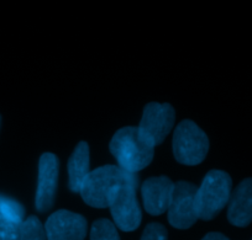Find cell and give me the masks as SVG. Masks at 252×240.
<instances>
[{
    "instance_id": "6da1fadb",
    "label": "cell",
    "mask_w": 252,
    "mask_h": 240,
    "mask_svg": "<svg viewBox=\"0 0 252 240\" xmlns=\"http://www.w3.org/2000/svg\"><path fill=\"white\" fill-rule=\"evenodd\" d=\"M109 148L119 168L131 174L149 166L155 154V147L142 138L137 127L119 130L111 138Z\"/></svg>"
},
{
    "instance_id": "9a60e30c",
    "label": "cell",
    "mask_w": 252,
    "mask_h": 240,
    "mask_svg": "<svg viewBox=\"0 0 252 240\" xmlns=\"http://www.w3.org/2000/svg\"><path fill=\"white\" fill-rule=\"evenodd\" d=\"M21 223L0 211V240H20Z\"/></svg>"
},
{
    "instance_id": "ac0fdd59",
    "label": "cell",
    "mask_w": 252,
    "mask_h": 240,
    "mask_svg": "<svg viewBox=\"0 0 252 240\" xmlns=\"http://www.w3.org/2000/svg\"><path fill=\"white\" fill-rule=\"evenodd\" d=\"M202 240H229L221 233H208Z\"/></svg>"
},
{
    "instance_id": "2e32d148",
    "label": "cell",
    "mask_w": 252,
    "mask_h": 240,
    "mask_svg": "<svg viewBox=\"0 0 252 240\" xmlns=\"http://www.w3.org/2000/svg\"><path fill=\"white\" fill-rule=\"evenodd\" d=\"M0 211L8 217L23 223L25 220V210L23 206L14 198L0 195Z\"/></svg>"
},
{
    "instance_id": "5b68a950",
    "label": "cell",
    "mask_w": 252,
    "mask_h": 240,
    "mask_svg": "<svg viewBox=\"0 0 252 240\" xmlns=\"http://www.w3.org/2000/svg\"><path fill=\"white\" fill-rule=\"evenodd\" d=\"M139 176L129 174L110 203V212L116 227L124 232H132L141 224L142 214L137 201Z\"/></svg>"
},
{
    "instance_id": "9c48e42d",
    "label": "cell",
    "mask_w": 252,
    "mask_h": 240,
    "mask_svg": "<svg viewBox=\"0 0 252 240\" xmlns=\"http://www.w3.org/2000/svg\"><path fill=\"white\" fill-rule=\"evenodd\" d=\"M58 159L52 153L41 155L38 163V181L36 190V210L47 212L55 202L58 180Z\"/></svg>"
},
{
    "instance_id": "277c9868",
    "label": "cell",
    "mask_w": 252,
    "mask_h": 240,
    "mask_svg": "<svg viewBox=\"0 0 252 240\" xmlns=\"http://www.w3.org/2000/svg\"><path fill=\"white\" fill-rule=\"evenodd\" d=\"M208 150V135L193 121H182L177 126L173 134V154L178 163L198 165L205 159Z\"/></svg>"
},
{
    "instance_id": "d6986e66",
    "label": "cell",
    "mask_w": 252,
    "mask_h": 240,
    "mask_svg": "<svg viewBox=\"0 0 252 240\" xmlns=\"http://www.w3.org/2000/svg\"><path fill=\"white\" fill-rule=\"evenodd\" d=\"M0 121H1V117H0Z\"/></svg>"
},
{
    "instance_id": "8fae6325",
    "label": "cell",
    "mask_w": 252,
    "mask_h": 240,
    "mask_svg": "<svg viewBox=\"0 0 252 240\" xmlns=\"http://www.w3.org/2000/svg\"><path fill=\"white\" fill-rule=\"evenodd\" d=\"M227 219L236 227H247L252 222V178L245 179L231 192Z\"/></svg>"
},
{
    "instance_id": "4fadbf2b",
    "label": "cell",
    "mask_w": 252,
    "mask_h": 240,
    "mask_svg": "<svg viewBox=\"0 0 252 240\" xmlns=\"http://www.w3.org/2000/svg\"><path fill=\"white\" fill-rule=\"evenodd\" d=\"M20 240H47L45 227L37 217L30 215L21 223Z\"/></svg>"
},
{
    "instance_id": "5bb4252c",
    "label": "cell",
    "mask_w": 252,
    "mask_h": 240,
    "mask_svg": "<svg viewBox=\"0 0 252 240\" xmlns=\"http://www.w3.org/2000/svg\"><path fill=\"white\" fill-rule=\"evenodd\" d=\"M91 240H120V237L115 224L111 220L101 218L92 225Z\"/></svg>"
},
{
    "instance_id": "e0dca14e",
    "label": "cell",
    "mask_w": 252,
    "mask_h": 240,
    "mask_svg": "<svg viewBox=\"0 0 252 240\" xmlns=\"http://www.w3.org/2000/svg\"><path fill=\"white\" fill-rule=\"evenodd\" d=\"M141 240H167V230L159 223H150L142 233Z\"/></svg>"
},
{
    "instance_id": "ba28073f",
    "label": "cell",
    "mask_w": 252,
    "mask_h": 240,
    "mask_svg": "<svg viewBox=\"0 0 252 240\" xmlns=\"http://www.w3.org/2000/svg\"><path fill=\"white\" fill-rule=\"evenodd\" d=\"M87 228L83 215L66 210L51 214L45 224L47 240H84Z\"/></svg>"
},
{
    "instance_id": "52a82bcc",
    "label": "cell",
    "mask_w": 252,
    "mask_h": 240,
    "mask_svg": "<svg viewBox=\"0 0 252 240\" xmlns=\"http://www.w3.org/2000/svg\"><path fill=\"white\" fill-rule=\"evenodd\" d=\"M197 188V186L187 181H179L174 184L171 205L167 211L168 222L172 227L178 229H188L197 222V219H199L195 208Z\"/></svg>"
},
{
    "instance_id": "30bf717a",
    "label": "cell",
    "mask_w": 252,
    "mask_h": 240,
    "mask_svg": "<svg viewBox=\"0 0 252 240\" xmlns=\"http://www.w3.org/2000/svg\"><path fill=\"white\" fill-rule=\"evenodd\" d=\"M174 184L166 176L147 179L141 187L146 212L151 215H161L167 212L171 205Z\"/></svg>"
},
{
    "instance_id": "3957f363",
    "label": "cell",
    "mask_w": 252,
    "mask_h": 240,
    "mask_svg": "<svg viewBox=\"0 0 252 240\" xmlns=\"http://www.w3.org/2000/svg\"><path fill=\"white\" fill-rule=\"evenodd\" d=\"M232 192V180L221 170H210L195 193V208L198 218L210 220L217 217L229 205Z\"/></svg>"
},
{
    "instance_id": "8992f818",
    "label": "cell",
    "mask_w": 252,
    "mask_h": 240,
    "mask_svg": "<svg viewBox=\"0 0 252 240\" xmlns=\"http://www.w3.org/2000/svg\"><path fill=\"white\" fill-rule=\"evenodd\" d=\"M176 112L169 104L150 103L145 106L137 127L140 134L154 147L159 145L174 126Z\"/></svg>"
},
{
    "instance_id": "7a4b0ae2",
    "label": "cell",
    "mask_w": 252,
    "mask_h": 240,
    "mask_svg": "<svg viewBox=\"0 0 252 240\" xmlns=\"http://www.w3.org/2000/svg\"><path fill=\"white\" fill-rule=\"evenodd\" d=\"M130 173L115 165H104L91 171L82 186V198L95 208L110 207L113 198Z\"/></svg>"
},
{
    "instance_id": "7c38bea8",
    "label": "cell",
    "mask_w": 252,
    "mask_h": 240,
    "mask_svg": "<svg viewBox=\"0 0 252 240\" xmlns=\"http://www.w3.org/2000/svg\"><path fill=\"white\" fill-rule=\"evenodd\" d=\"M89 173V145L88 143L81 142L68 160L69 188L72 192L81 191Z\"/></svg>"
}]
</instances>
